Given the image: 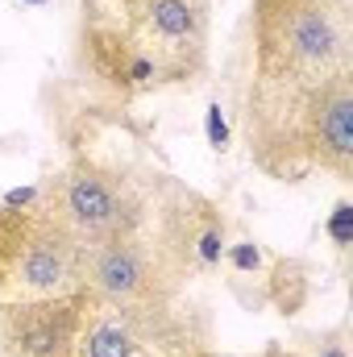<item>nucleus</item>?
<instances>
[{
	"label": "nucleus",
	"mask_w": 353,
	"mask_h": 357,
	"mask_svg": "<svg viewBox=\"0 0 353 357\" xmlns=\"http://www.w3.org/2000/svg\"><path fill=\"white\" fill-rule=\"evenodd\" d=\"M350 46L345 0H254L250 142L262 167L274 150L299 154L316 96L350 75Z\"/></svg>",
	"instance_id": "1"
},
{
	"label": "nucleus",
	"mask_w": 353,
	"mask_h": 357,
	"mask_svg": "<svg viewBox=\"0 0 353 357\" xmlns=\"http://www.w3.org/2000/svg\"><path fill=\"white\" fill-rule=\"evenodd\" d=\"M84 245L54 208L0 212V303H50L84 291Z\"/></svg>",
	"instance_id": "2"
},
{
	"label": "nucleus",
	"mask_w": 353,
	"mask_h": 357,
	"mask_svg": "<svg viewBox=\"0 0 353 357\" xmlns=\"http://www.w3.org/2000/svg\"><path fill=\"white\" fill-rule=\"evenodd\" d=\"M125 38L158 79H179L204 50V0H146L133 8Z\"/></svg>",
	"instance_id": "3"
},
{
	"label": "nucleus",
	"mask_w": 353,
	"mask_h": 357,
	"mask_svg": "<svg viewBox=\"0 0 353 357\" xmlns=\"http://www.w3.org/2000/svg\"><path fill=\"white\" fill-rule=\"evenodd\" d=\"M84 295V291H80ZM80 295L50 303H0V337L13 357H71L80 345Z\"/></svg>",
	"instance_id": "4"
},
{
	"label": "nucleus",
	"mask_w": 353,
	"mask_h": 357,
	"mask_svg": "<svg viewBox=\"0 0 353 357\" xmlns=\"http://www.w3.org/2000/svg\"><path fill=\"white\" fill-rule=\"evenodd\" d=\"M54 216L67 225V233L91 250L100 241H112L125 233V208H121V195L112 191V183L91 171V167H75L71 175H63L59 183V204H54Z\"/></svg>",
	"instance_id": "5"
},
{
	"label": "nucleus",
	"mask_w": 353,
	"mask_h": 357,
	"mask_svg": "<svg viewBox=\"0 0 353 357\" xmlns=\"http://www.w3.org/2000/svg\"><path fill=\"white\" fill-rule=\"evenodd\" d=\"M299 158L303 167H320L333 175L350 178L353 175V84L333 79L329 88L316 96L308 121H303V137H299Z\"/></svg>",
	"instance_id": "6"
},
{
	"label": "nucleus",
	"mask_w": 353,
	"mask_h": 357,
	"mask_svg": "<svg viewBox=\"0 0 353 357\" xmlns=\"http://www.w3.org/2000/svg\"><path fill=\"white\" fill-rule=\"evenodd\" d=\"M84 291L112 307H137L154 295V266L146 250H137L125 233L112 241H100L84 254Z\"/></svg>",
	"instance_id": "7"
},
{
	"label": "nucleus",
	"mask_w": 353,
	"mask_h": 357,
	"mask_svg": "<svg viewBox=\"0 0 353 357\" xmlns=\"http://www.w3.org/2000/svg\"><path fill=\"white\" fill-rule=\"evenodd\" d=\"M80 357H142V341L129 320H96L80 337Z\"/></svg>",
	"instance_id": "8"
},
{
	"label": "nucleus",
	"mask_w": 353,
	"mask_h": 357,
	"mask_svg": "<svg viewBox=\"0 0 353 357\" xmlns=\"http://www.w3.org/2000/svg\"><path fill=\"white\" fill-rule=\"evenodd\" d=\"M329 233H333L337 245H350L353 241V208L350 204H337V212H333V220H329Z\"/></svg>",
	"instance_id": "9"
},
{
	"label": "nucleus",
	"mask_w": 353,
	"mask_h": 357,
	"mask_svg": "<svg viewBox=\"0 0 353 357\" xmlns=\"http://www.w3.org/2000/svg\"><path fill=\"white\" fill-rule=\"evenodd\" d=\"M208 142H212L216 150H225V146H229V125H225V116H220V104H212V108H208Z\"/></svg>",
	"instance_id": "10"
},
{
	"label": "nucleus",
	"mask_w": 353,
	"mask_h": 357,
	"mask_svg": "<svg viewBox=\"0 0 353 357\" xmlns=\"http://www.w3.org/2000/svg\"><path fill=\"white\" fill-rule=\"evenodd\" d=\"M258 262H262V258H258L254 245H233V266L237 270H258Z\"/></svg>",
	"instance_id": "11"
},
{
	"label": "nucleus",
	"mask_w": 353,
	"mask_h": 357,
	"mask_svg": "<svg viewBox=\"0 0 353 357\" xmlns=\"http://www.w3.org/2000/svg\"><path fill=\"white\" fill-rule=\"evenodd\" d=\"M33 199H38V187H17L4 195V208H29Z\"/></svg>",
	"instance_id": "12"
},
{
	"label": "nucleus",
	"mask_w": 353,
	"mask_h": 357,
	"mask_svg": "<svg viewBox=\"0 0 353 357\" xmlns=\"http://www.w3.org/2000/svg\"><path fill=\"white\" fill-rule=\"evenodd\" d=\"M200 258H204V262H216V258H220V233H216V229L204 233V241H200Z\"/></svg>",
	"instance_id": "13"
},
{
	"label": "nucleus",
	"mask_w": 353,
	"mask_h": 357,
	"mask_svg": "<svg viewBox=\"0 0 353 357\" xmlns=\"http://www.w3.org/2000/svg\"><path fill=\"white\" fill-rule=\"evenodd\" d=\"M121 4H125V8H137V4H146V0H121Z\"/></svg>",
	"instance_id": "14"
},
{
	"label": "nucleus",
	"mask_w": 353,
	"mask_h": 357,
	"mask_svg": "<svg viewBox=\"0 0 353 357\" xmlns=\"http://www.w3.org/2000/svg\"><path fill=\"white\" fill-rule=\"evenodd\" d=\"M324 357H345V354H341V349H329V354H324Z\"/></svg>",
	"instance_id": "15"
},
{
	"label": "nucleus",
	"mask_w": 353,
	"mask_h": 357,
	"mask_svg": "<svg viewBox=\"0 0 353 357\" xmlns=\"http://www.w3.org/2000/svg\"><path fill=\"white\" fill-rule=\"evenodd\" d=\"M29 4H42V0H29Z\"/></svg>",
	"instance_id": "16"
}]
</instances>
